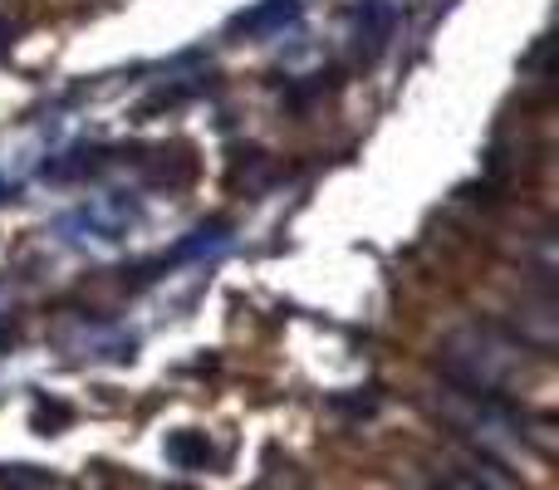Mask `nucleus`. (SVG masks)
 Listing matches in <instances>:
<instances>
[{
	"mask_svg": "<svg viewBox=\"0 0 559 490\" xmlns=\"http://www.w3.org/2000/svg\"><path fill=\"white\" fill-rule=\"evenodd\" d=\"M447 363L476 387V393H501L521 373V348L506 344L491 328H462L447 338Z\"/></svg>",
	"mask_w": 559,
	"mask_h": 490,
	"instance_id": "1",
	"label": "nucleus"
}]
</instances>
